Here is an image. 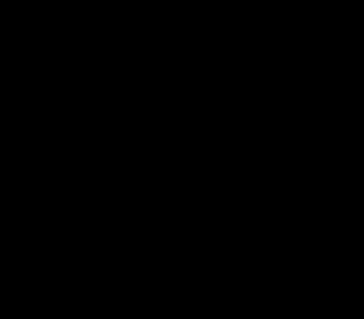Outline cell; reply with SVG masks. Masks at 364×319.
I'll return each mask as SVG.
<instances>
[]
</instances>
